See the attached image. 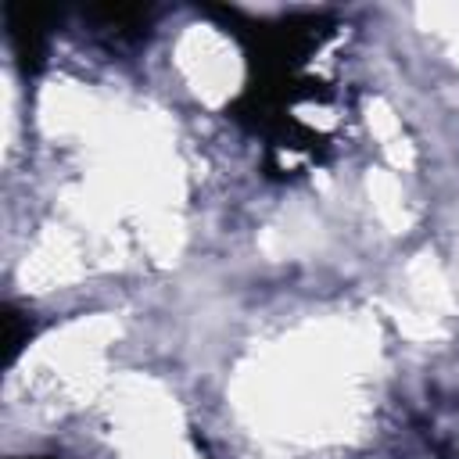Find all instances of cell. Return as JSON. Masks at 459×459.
<instances>
[{
    "label": "cell",
    "mask_w": 459,
    "mask_h": 459,
    "mask_svg": "<svg viewBox=\"0 0 459 459\" xmlns=\"http://www.w3.org/2000/svg\"><path fill=\"white\" fill-rule=\"evenodd\" d=\"M29 337H32L29 316H22L7 305L4 308V362H14V355L22 351V344H29Z\"/></svg>",
    "instance_id": "obj_2"
},
{
    "label": "cell",
    "mask_w": 459,
    "mask_h": 459,
    "mask_svg": "<svg viewBox=\"0 0 459 459\" xmlns=\"http://www.w3.org/2000/svg\"><path fill=\"white\" fill-rule=\"evenodd\" d=\"M4 18H7V36H11V47L18 54V65L25 72H36L43 65V54H47L43 14L29 11V7H7Z\"/></svg>",
    "instance_id": "obj_1"
}]
</instances>
